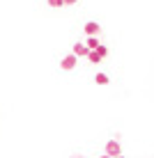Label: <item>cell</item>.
Segmentation results:
<instances>
[{"label":"cell","mask_w":154,"mask_h":158,"mask_svg":"<svg viewBox=\"0 0 154 158\" xmlns=\"http://www.w3.org/2000/svg\"><path fill=\"white\" fill-rule=\"evenodd\" d=\"M95 83H97V85H108V83H111V78H108L106 73H97V76H95Z\"/></svg>","instance_id":"cell-7"},{"label":"cell","mask_w":154,"mask_h":158,"mask_svg":"<svg viewBox=\"0 0 154 158\" xmlns=\"http://www.w3.org/2000/svg\"><path fill=\"white\" fill-rule=\"evenodd\" d=\"M106 154L108 156H117V154H122V147H120V142H117V140H108V142H106Z\"/></svg>","instance_id":"cell-2"},{"label":"cell","mask_w":154,"mask_h":158,"mask_svg":"<svg viewBox=\"0 0 154 158\" xmlns=\"http://www.w3.org/2000/svg\"><path fill=\"white\" fill-rule=\"evenodd\" d=\"M99 44H101V41H99V39H97V37H87V41H85V46H87V51H95V48L99 46Z\"/></svg>","instance_id":"cell-6"},{"label":"cell","mask_w":154,"mask_h":158,"mask_svg":"<svg viewBox=\"0 0 154 158\" xmlns=\"http://www.w3.org/2000/svg\"><path fill=\"white\" fill-rule=\"evenodd\" d=\"M85 57H87V60H90V62H92V64H99V62H101V60H103V57H101V55H99V53H97V51H87V55H85Z\"/></svg>","instance_id":"cell-5"},{"label":"cell","mask_w":154,"mask_h":158,"mask_svg":"<svg viewBox=\"0 0 154 158\" xmlns=\"http://www.w3.org/2000/svg\"><path fill=\"white\" fill-rule=\"evenodd\" d=\"M48 7H64V0H48Z\"/></svg>","instance_id":"cell-9"},{"label":"cell","mask_w":154,"mask_h":158,"mask_svg":"<svg viewBox=\"0 0 154 158\" xmlns=\"http://www.w3.org/2000/svg\"><path fill=\"white\" fill-rule=\"evenodd\" d=\"M113 158H124V156H122V154H117V156H113Z\"/></svg>","instance_id":"cell-13"},{"label":"cell","mask_w":154,"mask_h":158,"mask_svg":"<svg viewBox=\"0 0 154 158\" xmlns=\"http://www.w3.org/2000/svg\"><path fill=\"white\" fill-rule=\"evenodd\" d=\"M71 158H85V156H81V154H74V156H71Z\"/></svg>","instance_id":"cell-11"},{"label":"cell","mask_w":154,"mask_h":158,"mask_svg":"<svg viewBox=\"0 0 154 158\" xmlns=\"http://www.w3.org/2000/svg\"><path fill=\"white\" fill-rule=\"evenodd\" d=\"M95 51H97V53H99V55H101V57H106V55H108V48L103 46V44H99V46L95 48Z\"/></svg>","instance_id":"cell-8"},{"label":"cell","mask_w":154,"mask_h":158,"mask_svg":"<svg viewBox=\"0 0 154 158\" xmlns=\"http://www.w3.org/2000/svg\"><path fill=\"white\" fill-rule=\"evenodd\" d=\"M99 30H101V25L95 23V21L85 23V35H87V37H97V35H99Z\"/></svg>","instance_id":"cell-3"},{"label":"cell","mask_w":154,"mask_h":158,"mask_svg":"<svg viewBox=\"0 0 154 158\" xmlns=\"http://www.w3.org/2000/svg\"><path fill=\"white\" fill-rule=\"evenodd\" d=\"M76 62H78V57H76L74 53H69L67 57H62V62H60V67H62L64 71H71V69L76 67Z\"/></svg>","instance_id":"cell-1"},{"label":"cell","mask_w":154,"mask_h":158,"mask_svg":"<svg viewBox=\"0 0 154 158\" xmlns=\"http://www.w3.org/2000/svg\"><path fill=\"white\" fill-rule=\"evenodd\" d=\"M99 158H111V156H108V154H103V156H99Z\"/></svg>","instance_id":"cell-12"},{"label":"cell","mask_w":154,"mask_h":158,"mask_svg":"<svg viewBox=\"0 0 154 158\" xmlns=\"http://www.w3.org/2000/svg\"><path fill=\"white\" fill-rule=\"evenodd\" d=\"M74 55L76 57H85L87 55V46L85 44H74Z\"/></svg>","instance_id":"cell-4"},{"label":"cell","mask_w":154,"mask_h":158,"mask_svg":"<svg viewBox=\"0 0 154 158\" xmlns=\"http://www.w3.org/2000/svg\"><path fill=\"white\" fill-rule=\"evenodd\" d=\"M78 0H64V5H76Z\"/></svg>","instance_id":"cell-10"}]
</instances>
